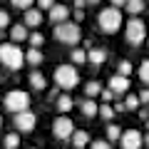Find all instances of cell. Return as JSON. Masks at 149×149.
Instances as JSON below:
<instances>
[{
    "label": "cell",
    "mask_w": 149,
    "mask_h": 149,
    "mask_svg": "<svg viewBox=\"0 0 149 149\" xmlns=\"http://www.w3.org/2000/svg\"><path fill=\"white\" fill-rule=\"evenodd\" d=\"M0 62L5 65L8 70H20L22 62H25V52L15 42H3L0 45Z\"/></svg>",
    "instance_id": "obj_1"
},
{
    "label": "cell",
    "mask_w": 149,
    "mask_h": 149,
    "mask_svg": "<svg viewBox=\"0 0 149 149\" xmlns=\"http://www.w3.org/2000/svg\"><path fill=\"white\" fill-rule=\"evenodd\" d=\"M3 104H5V109L13 112V114H22V112L30 109V95H27L25 90H10L5 95V100H3Z\"/></svg>",
    "instance_id": "obj_2"
},
{
    "label": "cell",
    "mask_w": 149,
    "mask_h": 149,
    "mask_svg": "<svg viewBox=\"0 0 149 149\" xmlns=\"http://www.w3.org/2000/svg\"><path fill=\"white\" fill-rule=\"evenodd\" d=\"M97 25H100L102 32H117L119 27H122V10H114V8H104V10H100V15H97Z\"/></svg>",
    "instance_id": "obj_3"
},
{
    "label": "cell",
    "mask_w": 149,
    "mask_h": 149,
    "mask_svg": "<svg viewBox=\"0 0 149 149\" xmlns=\"http://www.w3.org/2000/svg\"><path fill=\"white\" fill-rule=\"evenodd\" d=\"M52 77H55V82H57V87H62V90H72V87H77V82H80V74H77V70H74L72 65H57Z\"/></svg>",
    "instance_id": "obj_4"
},
{
    "label": "cell",
    "mask_w": 149,
    "mask_h": 149,
    "mask_svg": "<svg viewBox=\"0 0 149 149\" xmlns=\"http://www.w3.org/2000/svg\"><path fill=\"white\" fill-rule=\"evenodd\" d=\"M82 37V30L77 22H62V25H55V40L57 42H65V45H74L80 42Z\"/></svg>",
    "instance_id": "obj_5"
},
{
    "label": "cell",
    "mask_w": 149,
    "mask_h": 149,
    "mask_svg": "<svg viewBox=\"0 0 149 149\" xmlns=\"http://www.w3.org/2000/svg\"><path fill=\"white\" fill-rule=\"evenodd\" d=\"M124 35H127V42L134 45V47H139L142 42H147L149 35H147V25H144L139 17H132V20L127 22V30H124Z\"/></svg>",
    "instance_id": "obj_6"
},
{
    "label": "cell",
    "mask_w": 149,
    "mask_h": 149,
    "mask_svg": "<svg viewBox=\"0 0 149 149\" xmlns=\"http://www.w3.org/2000/svg\"><path fill=\"white\" fill-rule=\"evenodd\" d=\"M52 134L57 139H72V134H74V124H72V119L70 117H57L52 122Z\"/></svg>",
    "instance_id": "obj_7"
},
{
    "label": "cell",
    "mask_w": 149,
    "mask_h": 149,
    "mask_svg": "<svg viewBox=\"0 0 149 149\" xmlns=\"http://www.w3.org/2000/svg\"><path fill=\"white\" fill-rule=\"evenodd\" d=\"M13 124H15V129H17V132L27 134V132H32V129H35L37 117H35V112H30V109H27V112H22V114H15Z\"/></svg>",
    "instance_id": "obj_8"
},
{
    "label": "cell",
    "mask_w": 149,
    "mask_h": 149,
    "mask_svg": "<svg viewBox=\"0 0 149 149\" xmlns=\"http://www.w3.org/2000/svg\"><path fill=\"white\" fill-rule=\"evenodd\" d=\"M144 144V137L139 129H124L122 132V149H139Z\"/></svg>",
    "instance_id": "obj_9"
},
{
    "label": "cell",
    "mask_w": 149,
    "mask_h": 149,
    "mask_svg": "<svg viewBox=\"0 0 149 149\" xmlns=\"http://www.w3.org/2000/svg\"><path fill=\"white\" fill-rule=\"evenodd\" d=\"M109 90L114 92V97H117V95H122V92H127V90H129V77L114 74V77L109 80Z\"/></svg>",
    "instance_id": "obj_10"
},
{
    "label": "cell",
    "mask_w": 149,
    "mask_h": 149,
    "mask_svg": "<svg viewBox=\"0 0 149 149\" xmlns=\"http://www.w3.org/2000/svg\"><path fill=\"white\" fill-rule=\"evenodd\" d=\"M67 15H70V8H67V5H55L52 10H50V20H52L55 25L67 22Z\"/></svg>",
    "instance_id": "obj_11"
},
{
    "label": "cell",
    "mask_w": 149,
    "mask_h": 149,
    "mask_svg": "<svg viewBox=\"0 0 149 149\" xmlns=\"http://www.w3.org/2000/svg\"><path fill=\"white\" fill-rule=\"evenodd\" d=\"M87 60H90L95 67H100V65L107 62V50L104 47H92L90 52H87Z\"/></svg>",
    "instance_id": "obj_12"
},
{
    "label": "cell",
    "mask_w": 149,
    "mask_h": 149,
    "mask_svg": "<svg viewBox=\"0 0 149 149\" xmlns=\"http://www.w3.org/2000/svg\"><path fill=\"white\" fill-rule=\"evenodd\" d=\"M22 25H25V27H40V25H42V13L35 10V8L27 10V13H25V22H22Z\"/></svg>",
    "instance_id": "obj_13"
},
{
    "label": "cell",
    "mask_w": 149,
    "mask_h": 149,
    "mask_svg": "<svg viewBox=\"0 0 149 149\" xmlns=\"http://www.w3.org/2000/svg\"><path fill=\"white\" fill-rule=\"evenodd\" d=\"M10 37H13V42H22V40H30V30H27L25 25H20V22H17V25H13V30H10Z\"/></svg>",
    "instance_id": "obj_14"
},
{
    "label": "cell",
    "mask_w": 149,
    "mask_h": 149,
    "mask_svg": "<svg viewBox=\"0 0 149 149\" xmlns=\"http://www.w3.org/2000/svg\"><path fill=\"white\" fill-rule=\"evenodd\" d=\"M30 85H32V90H37V92L47 90V80H45V74L37 72V70H32V72H30Z\"/></svg>",
    "instance_id": "obj_15"
},
{
    "label": "cell",
    "mask_w": 149,
    "mask_h": 149,
    "mask_svg": "<svg viewBox=\"0 0 149 149\" xmlns=\"http://www.w3.org/2000/svg\"><path fill=\"white\" fill-rule=\"evenodd\" d=\"M72 144H74V149H85L87 144H90V134H87L85 129H74V134H72Z\"/></svg>",
    "instance_id": "obj_16"
},
{
    "label": "cell",
    "mask_w": 149,
    "mask_h": 149,
    "mask_svg": "<svg viewBox=\"0 0 149 149\" xmlns=\"http://www.w3.org/2000/svg\"><path fill=\"white\" fill-rule=\"evenodd\" d=\"M80 109H82V114H85V117H95L97 112H100V107H97L92 100H82V102H80Z\"/></svg>",
    "instance_id": "obj_17"
},
{
    "label": "cell",
    "mask_w": 149,
    "mask_h": 149,
    "mask_svg": "<svg viewBox=\"0 0 149 149\" xmlns=\"http://www.w3.org/2000/svg\"><path fill=\"white\" fill-rule=\"evenodd\" d=\"M25 62H30L32 67H37V65L42 62V52H40V50H35V47H30L25 52Z\"/></svg>",
    "instance_id": "obj_18"
},
{
    "label": "cell",
    "mask_w": 149,
    "mask_h": 149,
    "mask_svg": "<svg viewBox=\"0 0 149 149\" xmlns=\"http://www.w3.org/2000/svg\"><path fill=\"white\" fill-rule=\"evenodd\" d=\"M55 104H57V109L65 114V112H70V109H72V104H74V102H72V97H70V95H60Z\"/></svg>",
    "instance_id": "obj_19"
},
{
    "label": "cell",
    "mask_w": 149,
    "mask_h": 149,
    "mask_svg": "<svg viewBox=\"0 0 149 149\" xmlns=\"http://www.w3.org/2000/svg\"><path fill=\"white\" fill-rule=\"evenodd\" d=\"M85 95L90 97V100H92V97H97V95H102V85H100L97 80H90V82L85 85Z\"/></svg>",
    "instance_id": "obj_20"
},
{
    "label": "cell",
    "mask_w": 149,
    "mask_h": 149,
    "mask_svg": "<svg viewBox=\"0 0 149 149\" xmlns=\"http://www.w3.org/2000/svg\"><path fill=\"white\" fill-rule=\"evenodd\" d=\"M144 8H147V5H144L142 0H129V3H127V13H132V15H142Z\"/></svg>",
    "instance_id": "obj_21"
},
{
    "label": "cell",
    "mask_w": 149,
    "mask_h": 149,
    "mask_svg": "<svg viewBox=\"0 0 149 149\" xmlns=\"http://www.w3.org/2000/svg\"><path fill=\"white\" fill-rule=\"evenodd\" d=\"M3 144H5V149H17V147H20V134H15V132L8 134Z\"/></svg>",
    "instance_id": "obj_22"
},
{
    "label": "cell",
    "mask_w": 149,
    "mask_h": 149,
    "mask_svg": "<svg viewBox=\"0 0 149 149\" xmlns=\"http://www.w3.org/2000/svg\"><path fill=\"white\" fill-rule=\"evenodd\" d=\"M137 72H139V80H142L144 85H149V60H144V62L139 65Z\"/></svg>",
    "instance_id": "obj_23"
},
{
    "label": "cell",
    "mask_w": 149,
    "mask_h": 149,
    "mask_svg": "<svg viewBox=\"0 0 149 149\" xmlns=\"http://www.w3.org/2000/svg\"><path fill=\"white\" fill-rule=\"evenodd\" d=\"M42 42H45V35H42V32H30V45L35 50H40V45H42Z\"/></svg>",
    "instance_id": "obj_24"
},
{
    "label": "cell",
    "mask_w": 149,
    "mask_h": 149,
    "mask_svg": "<svg viewBox=\"0 0 149 149\" xmlns=\"http://www.w3.org/2000/svg\"><path fill=\"white\" fill-rule=\"evenodd\" d=\"M107 139H109V142H114V139H122V132H119L117 124H109V127H107Z\"/></svg>",
    "instance_id": "obj_25"
},
{
    "label": "cell",
    "mask_w": 149,
    "mask_h": 149,
    "mask_svg": "<svg viewBox=\"0 0 149 149\" xmlns=\"http://www.w3.org/2000/svg\"><path fill=\"white\" fill-rule=\"evenodd\" d=\"M117 70H119L117 74H122V77H129V74H132V62H129V60H122Z\"/></svg>",
    "instance_id": "obj_26"
},
{
    "label": "cell",
    "mask_w": 149,
    "mask_h": 149,
    "mask_svg": "<svg viewBox=\"0 0 149 149\" xmlns=\"http://www.w3.org/2000/svg\"><path fill=\"white\" fill-rule=\"evenodd\" d=\"M100 117L109 122V119L114 117V107H109V104H102V107H100Z\"/></svg>",
    "instance_id": "obj_27"
},
{
    "label": "cell",
    "mask_w": 149,
    "mask_h": 149,
    "mask_svg": "<svg viewBox=\"0 0 149 149\" xmlns=\"http://www.w3.org/2000/svg\"><path fill=\"white\" fill-rule=\"evenodd\" d=\"M72 62H74V65L87 62V52H85V50H74V52H72Z\"/></svg>",
    "instance_id": "obj_28"
},
{
    "label": "cell",
    "mask_w": 149,
    "mask_h": 149,
    "mask_svg": "<svg viewBox=\"0 0 149 149\" xmlns=\"http://www.w3.org/2000/svg\"><path fill=\"white\" fill-rule=\"evenodd\" d=\"M124 107H127V109H137L139 107V95H129L127 100H124Z\"/></svg>",
    "instance_id": "obj_29"
},
{
    "label": "cell",
    "mask_w": 149,
    "mask_h": 149,
    "mask_svg": "<svg viewBox=\"0 0 149 149\" xmlns=\"http://www.w3.org/2000/svg\"><path fill=\"white\" fill-rule=\"evenodd\" d=\"M13 8H22V10H32V3L30 0H13Z\"/></svg>",
    "instance_id": "obj_30"
},
{
    "label": "cell",
    "mask_w": 149,
    "mask_h": 149,
    "mask_svg": "<svg viewBox=\"0 0 149 149\" xmlns=\"http://www.w3.org/2000/svg\"><path fill=\"white\" fill-rule=\"evenodd\" d=\"M8 25H10V15H8V10H0V30Z\"/></svg>",
    "instance_id": "obj_31"
},
{
    "label": "cell",
    "mask_w": 149,
    "mask_h": 149,
    "mask_svg": "<svg viewBox=\"0 0 149 149\" xmlns=\"http://www.w3.org/2000/svg\"><path fill=\"white\" fill-rule=\"evenodd\" d=\"M90 149H112L109 142H102V139H97V142H90Z\"/></svg>",
    "instance_id": "obj_32"
},
{
    "label": "cell",
    "mask_w": 149,
    "mask_h": 149,
    "mask_svg": "<svg viewBox=\"0 0 149 149\" xmlns=\"http://www.w3.org/2000/svg\"><path fill=\"white\" fill-rule=\"evenodd\" d=\"M100 97L104 100V104H109V102L114 100V92H112V90H102V95H100Z\"/></svg>",
    "instance_id": "obj_33"
},
{
    "label": "cell",
    "mask_w": 149,
    "mask_h": 149,
    "mask_svg": "<svg viewBox=\"0 0 149 149\" xmlns=\"http://www.w3.org/2000/svg\"><path fill=\"white\" fill-rule=\"evenodd\" d=\"M40 8H42V10H52V8H55V3H52V0H40L37 10H40Z\"/></svg>",
    "instance_id": "obj_34"
},
{
    "label": "cell",
    "mask_w": 149,
    "mask_h": 149,
    "mask_svg": "<svg viewBox=\"0 0 149 149\" xmlns=\"http://www.w3.org/2000/svg\"><path fill=\"white\" fill-rule=\"evenodd\" d=\"M139 104H149V90H142V92H139Z\"/></svg>",
    "instance_id": "obj_35"
},
{
    "label": "cell",
    "mask_w": 149,
    "mask_h": 149,
    "mask_svg": "<svg viewBox=\"0 0 149 149\" xmlns=\"http://www.w3.org/2000/svg\"><path fill=\"white\" fill-rule=\"evenodd\" d=\"M122 109H127V107H124V102H117V104H114V112H122Z\"/></svg>",
    "instance_id": "obj_36"
},
{
    "label": "cell",
    "mask_w": 149,
    "mask_h": 149,
    "mask_svg": "<svg viewBox=\"0 0 149 149\" xmlns=\"http://www.w3.org/2000/svg\"><path fill=\"white\" fill-rule=\"evenodd\" d=\"M139 117H142V119H149V109H139Z\"/></svg>",
    "instance_id": "obj_37"
},
{
    "label": "cell",
    "mask_w": 149,
    "mask_h": 149,
    "mask_svg": "<svg viewBox=\"0 0 149 149\" xmlns=\"http://www.w3.org/2000/svg\"><path fill=\"white\" fill-rule=\"evenodd\" d=\"M144 147L149 149V134H147V137H144Z\"/></svg>",
    "instance_id": "obj_38"
},
{
    "label": "cell",
    "mask_w": 149,
    "mask_h": 149,
    "mask_svg": "<svg viewBox=\"0 0 149 149\" xmlns=\"http://www.w3.org/2000/svg\"><path fill=\"white\" fill-rule=\"evenodd\" d=\"M0 127H3V117H0Z\"/></svg>",
    "instance_id": "obj_39"
},
{
    "label": "cell",
    "mask_w": 149,
    "mask_h": 149,
    "mask_svg": "<svg viewBox=\"0 0 149 149\" xmlns=\"http://www.w3.org/2000/svg\"><path fill=\"white\" fill-rule=\"evenodd\" d=\"M147 129H149V119H147Z\"/></svg>",
    "instance_id": "obj_40"
},
{
    "label": "cell",
    "mask_w": 149,
    "mask_h": 149,
    "mask_svg": "<svg viewBox=\"0 0 149 149\" xmlns=\"http://www.w3.org/2000/svg\"><path fill=\"white\" fill-rule=\"evenodd\" d=\"M147 47H149V40H147Z\"/></svg>",
    "instance_id": "obj_41"
},
{
    "label": "cell",
    "mask_w": 149,
    "mask_h": 149,
    "mask_svg": "<svg viewBox=\"0 0 149 149\" xmlns=\"http://www.w3.org/2000/svg\"><path fill=\"white\" fill-rule=\"evenodd\" d=\"M147 109H149V107H147Z\"/></svg>",
    "instance_id": "obj_42"
}]
</instances>
